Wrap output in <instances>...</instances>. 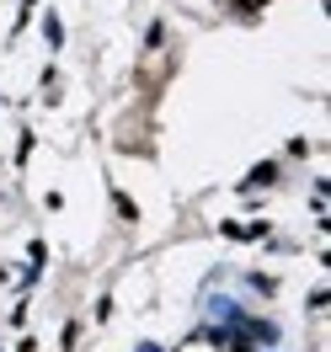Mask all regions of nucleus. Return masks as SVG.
<instances>
[{
	"instance_id": "f257e3e1",
	"label": "nucleus",
	"mask_w": 331,
	"mask_h": 352,
	"mask_svg": "<svg viewBox=\"0 0 331 352\" xmlns=\"http://www.w3.org/2000/svg\"><path fill=\"white\" fill-rule=\"evenodd\" d=\"M246 182H251V187H267V182H278V166H273V160H262V166L246 176Z\"/></svg>"
}]
</instances>
